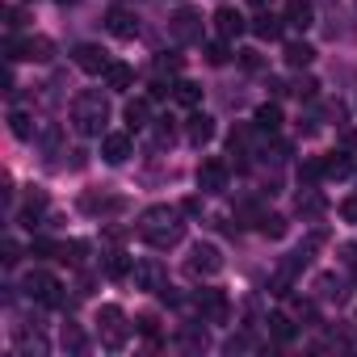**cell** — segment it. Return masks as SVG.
Instances as JSON below:
<instances>
[{
    "label": "cell",
    "mask_w": 357,
    "mask_h": 357,
    "mask_svg": "<svg viewBox=\"0 0 357 357\" xmlns=\"http://www.w3.org/2000/svg\"><path fill=\"white\" fill-rule=\"evenodd\" d=\"M315 89H319V84H315L311 76H303V80L294 84V97H298V101H311V97H315Z\"/></svg>",
    "instance_id": "cell-33"
},
{
    "label": "cell",
    "mask_w": 357,
    "mask_h": 357,
    "mask_svg": "<svg viewBox=\"0 0 357 357\" xmlns=\"http://www.w3.org/2000/svg\"><path fill=\"white\" fill-rule=\"evenodd\" d=\"M30 252H34V257H59L63 248H59V244H51V240H34V244H30Z\"/></svg>",
    "instance_id": "cell-34"
},
{
    "label": "cell",
    "mask_w": 357,
    "mask_h": 357,
    "mask_svg": "<svg viewBox=\"0 0 357 357\" xmlns=\"http://www.w3.org/2000/svg\"><path fill=\"white\" fill-rule=\"evenodd\" d=\"M122 118H126V126H130V130H143V126H147V118H151V101H147V97H135V101H126Z\"/></svg>",
    "instance_id": "cell-14"
},
{
    "label": "cell",
    "mask_w": 357,
    "mask_h": 357,
    "mask_svg": "<svg viewBox=\"0 0 357 357\" xmlns=\"http://www.w3.org/2000/svg\"><path fill=\"white\" fill-rule=\"evenodd\" d=\"M227 59H231V51H227V38H219V43H206V63L223 68Z\"/></svg>",
    "instance_id": "cell-26"
},
{
    "label": "cell",
    "mask_w": 357,
    "mask_h": 357,
    "mask_svg": "<svg viewBox=\"0 0 357 357\" xmlns=\"http://www.w3.org/2000/svg\"><path fill=\"white\" fill-rule=\"evenodd\" d=\"M84 252H89V244H84V240H72V244H63L59 261H72V265H80V261H84Z\"/></svg>",
    "instance_id": "cell-28"
},
{
    "label": "cell",
    "mask_w": 357,
    "mask_h": 357,
    "mask_svg": "<svg viewBox=\"0 0 357 357\" xmlns=\"http://www.w3.org/2000/svg\"><path fill=\"white\" fill-rule=\"evenodd\" d=\"M269 332H273L278 340H290V336H294V324H290L286 315H269Z\"/></svg>",
    "instance_id": "cell-29"
},
{
    "label": "cell",
    "mask_w": 357,
    "mask_h": 357,
    "mask_svg": "<svg viewBox=\"0 0 357 357\" xmlns=\"http://www.w3.org/2000/svg\"><path fill=\"white\" fill-rule=\"evenodd\" d=\"M9 126H13V135H17V139H30V135H34V126H30V114H26V109H13V114H9Z\"/></svg>",
    "instance_id": "cell-27"
},
{
    "label": "cell",
    "mask_w": 357,
    "mask_h": 357,
    "mask_svg": "<svg viewBox=\"0 0 357 357\" xmlns=\"http://www.w3.org/2000/svg\"><path fill=\"white\" fill-rule=\"evenodd\" d=\"M72 63H76L80 72H89V76H105V68H109L105 51H101V47H93V43H80V47L72 51Z\"/></svg>",
    "instance_id": "cell-8"
},
{
    "label": "cell",
    "mask_w": 357,
    "mask_h": 357,
    "mask_svg": "<svg viewBox=\"0 0 357 357\" xmlns=\"http://www.w3.org/2000/svg\"><path fill=\"white\" fill-rule=\"evenodd\" d=\"M282 26H286V17H273L269 9H261V13L248 22V30H252L261 43H273V38H282Z\"/></svg>",
    "instance_id": "cell-11"
},
{
    "label": "cell",
    "mask_w": 357,
    "mask_h": 357,
    "mask_svg": "<svg viewBox=\"0 0 357 357\" xmlns=\"http://www.w3.org/2000/svg\"><path fill=\"white\" fill-rule=\"evenodd\" d=\"M51 51H55L51 38H26V43L9 38V43H5V59H34V63H47Z\"/></svg>",
    "instance_id": "cell-3"
},
{
    "label": "cell",
    "mask_w": 357,
    "mask_h": 357,
    "mask_svg": "<svg viewBox=\"0 0 357 357\" xmlns=\"http://www.w3.org/2000/svg\"><path fill=\"white\" fill-rule=\"evenodd\" d=\"M135 286H139V290H164V269H160L155 261L135 265Z\"/></svg>",
    "instance_id": "cell-13"
},
{
    "label": "cell",
    "mask_w": 357,
    "mask_h": 357,
    "mask_svg": "<svg viewBox=\"0 0 357 357\" xmlns=\"http://www.w3.org/2000/svg\"><path fill=\"white\" fill-rule=\"evenodd\" d=\"M248 5H257V9H265V5H269V0H248Z\"/></svg>",
    "instance_id": "cell-41"
},
{
    "label": "cell",
    "mask_w": 357,
    "mask_h": 357,
    "mask_svg": "<svg viewBox=\"0 0 357 357\" xmlns=\"http://www.w3.org/2000/svg\"><path fill=\"white\" fill-rule=\"evenodd\" d=\"M139 236H143L151 248H172L176 240H181V223H176V211H172V206H151V211L143 215Z\"/></svg>",
    "instance_id": "cell-1"
},
{
    "label": "cell",
    "mask_w": 357,
    "mask_h": 357,
    "mask_svg": "<svg viewBox=\"0 0 357 357\" xmlns=\"http://www.w3.org/2000/svg\"><path fill=\"white\" fill-rule=\"evenodd\" d=\"M252 122H257V130L273 135V130L282 126V109H278L273 101H265V105H257V118H252Z\"/></svg>",
    "instance_id": "cell-20"
},
{
    "label": "cell",
    "mask_w": 357,
    "mask_h": 357,
    "mask_svg": "<svg viewBox=\"0 0 357 357\" xmlns=\"http://www.w3.org/2000/svg\"><path fill=\"white\" fill-rule=\"evenodd\" d=\"M185 269H190L194 278H215V273L223 269V257H219V248H215V244H194V252H190Z\"/></svg>",
    "instance_id": "cell-5"
},
{
    "label": "cell",
    "mask_w": 357,
    "mask_h": 357,
    "mask_svg": "<svg viewBox=\"0 0 357 357\" xmlns=\"http://www.w3.org/2000/svg\"><path fill=\"white\" fill-rule=\"evenodd\" d=\"M59 5H72V0H59Z\"/></svg>",
    "instance_id": "cell-42"
},
{
    "label": "cell",
    "mask_w": 357,
    "mask_h": 357,
    "mask_svg": "<svg viewBox=\"0 0 357 357\" xmlns=\"http://www.w3.org/2000/svg\"><path fill=\"white\" fill-rule=\"evenodd\" d=\"M139 332L151 336V332H155V315H139Z\"/></svg>",
    "instance_id": "cell-40"
},
{
    "label": "cell",
    "mask_w": 357,
    "mask_h": 357,
    "mask_svg": "<svg viewBox=\"0 0 357 357\" xmlns=\"http://www.w3.org/2000/svg\"><path fill=\"white\" fill-rule=\"evenodd\" d=\"M130 269H135V265H130L126 252H109V261H105V273H109V278H126Z\"/></svg>",
    "instance_id": "cell-25"
},
{
    "label": "cell",
    "mask_w": 357,
    "mask_h": 357,
    "mask_svg": "<svg viewBox=\"0 0 357 357\" xmlns=\"http://www.w3.org/2000/svg\"><path fill=\"white\" fill-rule=\"evenodd\" d=\"M101 155H105V164L130 160V135H105V139H101Z\"/></svg>",
    "instance_id": "cell-12"
},
{
    "label": "cell",
    "mask_w": 357,
    "mask_h": 357,
    "mask_svg": "<svg viewBox=\"0 0 357 357\" xmlns=\"http://www.w3.org/2000/svg\"><path fill=\"white\" fill-rule=\"evenodd\" d=\"M257 227H261L269 240H282V236H286V219H282V215H261V223H257Z\"/></svg>",
    "instance_id": "cell-24"
},
{
    "label": "cell",
    "mask_w": 357,
    "mask_h": 357,
    "mask_svg": "<svg viewBox=\"0 0 357 357\" xmlns=\"http://www.w3.org/2000/svg\"><path fill=\"white\" fill-rule=\"evenodd\" d=\"M59 290H63V286H59L51 273H43V269L26 273V294H30V298L47 303V307H59V303H63V294H59Z\"/></svg>",
    "instance_id": "cell-4"
},
{
    "label": "cell",
    "mask_w": 357,
    "mask_h": 357,
    "mask_svg": "<svg viewBox=\"0 0 357 357\" xmlns=\"http://www.w3.org/2000/svg\"><path fill=\"white\" fill-rule=\"evenodd\" d=\"M215 30H219V38H227V43H231V38H240V34L248 30V22H244V13H236V9H227V5H223V9L215 13Z\"/></svg>",
    "instance_id": "cell-10"
},
{
    "label": "cell",
    "mask_w": 357,
    "mask_h": 357,
    "mask_svg": "<svg viewBox=\"0 0 357 357\" xmlns=\"http://www.w3.org/2000/svg\"><path fill=\"white\" fill-rule=\"evenodd\" d=\"M198 13L194 9H181V13H176V22H172V30H176V38H198Z\"/></svg>",
    "instance_id": "cell-23"
},
{
    "label": "cell",
    "mask_w": 357,
    "mask_h": 357,
    "mask_svg": "<svg viewBox=\"0 0 357 357\" xmlns=\"http://www.w3.org/2000/svg\"><path fill=\"white\" fill-rule=\"evenodd\" d=\"M315 59V47L311 43H286V63L290 68H307Z\"/></svg>",
    "instance_id": "cell-22"
},
{
    "label": "cell",
    "mask_w": 357,
    "mask_h": 357,
    "mask_svg": "<svg viewBox=\"0 0 357 357\" xmlns=\"http://www.w3.org/2000/svg\"><path fill=\"white\" fill-rule=\"evenodd\" d=\"M17 261H22V248L13 240H5V265H17Z\"/></svg>",
    "instance_id": "cell-38"
},
{
    "label": "cell",
    "mask_w": 357,
    "mask_h": 357,
    "mask_svg": "<svg viewBox=\"0 0 357 357\" xmlns=\"http://www.w3.org/2000/svg\"><path fill=\"white\" fill-rule=\"evenodd\" d=\"M286 26H294V30H307L311 26V0H286Z\"/></svg>",
    "instance_id": "cell-16"
},
{
    "label": "cell",
    "mask_w": 357,
    "mask_h": 357,
    "mask_svg": "<svg viewBox=\"0 0 357 357\" xmlns=\"http://www.w3.org/2000/svg\"><path fill=\"white\" fill-rule=\"evenodd\" d=\"M215 139V118H206V114H194L190 118V143H211Z\"/></svg>",
    "instance_id": "cell-21"
},
{
    "label": "cell",
    "mask_w": 357,
    "mask_h": 357,
    "mask_svg": "<svg viewBox=\"0 0 357 357\" xmlns=\"http://www.w3.org/2000/svg\"><path fill=\"white\" fill-rule=\"evenodd\" d=\"M63 349L84 353V332H80V328H63Z\"/></svg>",
    "instance_id": "cell-31"
},
{
    "label": "cell",
    "mask_w": 357,
    "mask_h": 357,
    "mask_svg": "<svg viewBox=\"0 0 357 357\" xmlns=\"http://www.w3.org/2000/svg\"><path fill=\"white\" fill-rule=\"evenodd\" d=\"M349 172H353V155H344V151L324 155V176H336V181H344Z\"/></svg>",
    "instance_id": "cell-17"
},
{
    "label": "cell",
    "mask_w": 357,
    "mask_h": 357,
    "mask_svg": "<svg viewBox=\"0 0 357 357\" xmlns=\"http://www.w3.org/2000/svg\"><path fill=\"white\" fill-rule=\"evenodd\" d=\"M105 30H109L114 38L130 43V38L139 34V17H135V13H126V9H109V17H105Z\"/></svg>",
    "instance_id": "cell-9"
},
{
    "label": "cell",
    "mask_w": 357,
    "mask_h": 357,
    "mask_svg": "<svg viewBox=\"0 0 357 357\" xmlns=\"http://www.w3.org/2000/svg\"><path fill=\"white\" fill-rule=\"evenodd\" d=\"M105 114H109V109H105V97H101V93H80L76 105H72V122H76L80 135H101Z\"/></svg>",
    "instance_id": "cell-2"
},
{
    "label": "cell",
    "mask_w": 357,
    "mask_h": 357,
    "mask_svg": "<svg viewBox=\"0 0 357 357\" xmlns=\"http://www.w3.org/2000/svg\"><path fill=\"white\" fill-rule=\"evenodd\" d=\"M319 211H324V198H319V194H315V190H311V194H303V198H298V215H319Z\"/></svg>",
    "instance_id": "cell-30"
},
{
    "label": "cell",
    "mask_w": 357,
    "mask_h": 357,
    "mask_svg": "<svg viewBox=\"0 0 357 357\" xmlns=\"http://www.w3.org/2000/svg\"><path fill=\"white\" fill-rule=\"evenodd\" d=\"M198 190L202 194H223L227 190V164L223 160H202L198 164Z\"/></svg>",
    "instance_id": "cell-6"
},
{
    "label": "cell",
    "mask_w": 357,
    "mask_h": 357,
    "mask_svg": "<svg viewBox=\"0 0 357 357\" xmlns=\"http://www.w3.org/2000/svg\"><path fill=\"white\" fill-rule=\"evenodd\" d=\"M340 219H344V223H357V198H344V202H340Z\"/></svg>",
    "instance_id": "cell-36"
},
{
    "label": "cell",
    "mask_w": 357,
    "mask_h": 357,
    "mask_svg": "<svg viewBox=\"0 0 357 357\" xmlns=\"http://www.w3.org/2000/svg\"><path fill=\"white\" fill-rule=\"evenodd\" d=\"M155 139H160V143H172V118H160V122H155Z\"/></svg>",
    "instance_id": "cell-35"
},
{
    "label": "cell",
    "mask_w": 357,
    "mask_h": 357,
    "mask_svg": "<svg viewBox=\"0 0 357 357\" xmlns=\"http://www.w3.org/2000/svg\"><path fill=\"white\" fill-rule=\"evenodd\" d=\"M17 26H22V22H17V9H13V5H9V9H5V30H9V34H13V30H17Z\"/></svg>",
    "instance_id": "cell-39"
},
{
    "label": "cell",
    "mask_w": 357,
    "mask_h": 357,
    "mask_svg": "<svg viewBox=\"0 0 357 357\" xmlns=\"http://www.w3.org/2000/svg\"><path fill=\"white\" fill-rule=\"evenodd\" d=\"M198 307H202L215 324L227 319V298H223V290H202V294H198Z\"/></svg>",
    "instance_id": "cell-15"
},
{
    "label": "cell",
    "mask_w": 357,
    "mask_h": 357,
    "mask_svg": "<svg viewBox=\"0 0 357 357\" xmlns=\"http://www.w3.org/2000/svg\"><path fill=\"white\" fill-rule=\"evenodd\" d=\"M105 84L118 89V93L130 89V84H135V68H130V63H109V68H105Z\"/></svg>",
    "instance_id": "cell-19"
},
{
    "label": "cell",
    "mask_w": 357,
    "mask_h": 357,
    "mask_svg": "<svg viewBox=\"0 0 357 357\" xmlns=\"http://www.w3.org/2000/svg\"><path fill=\"white\" fill-rule=\"evenodd\" d=\"M122 319H126L122 307H101L97 324L105 328V349H122V344H126V324H122Z\"/></svg>",
    "instance_id": "cell-7"
},
{
    "label": "cell",
    "mask_w": 357,
    "mask_h": 357,
    "mask_svg": "<svg viewBox=\"0 0 357 357\" xmlns=\"http://www.w3.org/2000/svg\"><path fill=\"white\" fill-rule=\"evenodd\" d=\"M319 176H324V160H307L298 168V181H319Z\"/></svg>",
    "instance_id": "cell-32"
},
{
    "label": "cell",
    "mask_w": 357,
    "mask_h": 357,
    "mask_svg": "<svg viewBox=\"0 0 357 357\" xmlns=\"http://www.w3.org/2000/svg\"><path fill=\"white\" fill-rule=\"evenodd\" d=\"M172 97H176V105L194 109V105L202 101V84H194V80H176V84H172Z\"/></svg>",
    "instance_id": "cell-18"
},
{
    "label": "cell",
    "mask_w": 357,
    "mask_h": 357,
    "mask_svg": "<svg viewBox=\"0 0 357 357\" xmlns=\"http://www.w3.org/2000/svg\"><path fill=\"white\" fill-rule=\"evenodd\" d=\"M240 63H244L248 72H257V68H261V51H244V55H240Z\"/></svg>",
    "instance_id": "cell-37"
}]
</instances>
